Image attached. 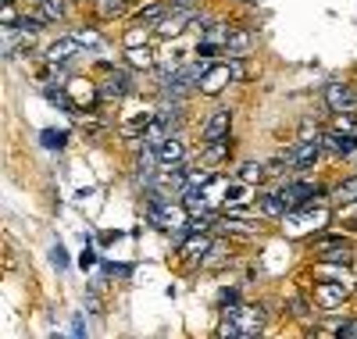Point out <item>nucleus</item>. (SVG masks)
Listing matches in <instances>:
<instances>
[{
  "label": "nucleus",
  "mask_w": 357,
  "mask_h": 339,
  "mask_svg": "<svg viewBox=\"0 0 357 339\" xmlns=\"http://www.w3.org/2000/svg\"><path fill=\"white\" fill-rule=\"evenodd\" d=\"M264 329V307H232L229 318L222 322V336H257Z\"/></svg>",
  "instance_id": "1"
},
{
  "label": "nucleus",
  "mask_w": 357,
  "mask_h": 339,
  "mask_svg": "<svg viewBox=\"0 0 357 339\" xmlns=\"http://www.w3.org/2000/svg\"><path fill=\"white\" fill-rule=\"evenodd\" d=\"M279 197L286 200L289 211H301V207H311V204H314L318 190L311 186V182H286V186L279 190Z\"/></svg>",
  "instance_id": "2"
},
{
  "label": "nucleus",
  "mask_w": 357,
  "mask_h": 339,
  "mask_svg": "<svg viewBox=\"0 0 357 339\" xmlns=\"http://www.w3.org/2000/svg\"><path fill=\"white\" fill-rule=\"evenodd\" d=\"M104 72H111L107 82L100 86V97H104V100H122V97L132 93V79H129V72H122V68L114 72L111 65H104Z\"/></svg>",
  "instance_id": "3"
},
{
  "label": "nucleus",
  "mask_w": 357,
  "mask_h": 339,
  "mask_svg": "<svg viewBox=\"0 0 357 339\" xmlns=\"http://www.w3.org/2000/svg\"><path fill=\"white\" fill-rule=\"evenodd\" d=\"M325 104H329L336 114L357 111V93H354L347 82H329V86H325Z\"/></svg>",
  "instance_id": "4"
},
{
  "label": "nucleus",
  "mask_w": 357,
  "mask_h": 339,
  "mask_svg": "<svg viewBox=\"0 0 357 339\" xmlns=\"http://www.w3.org/2000/svg\"><path fill=\"white\" fill-rule=\"evenodd\" d=\"M229 79H232V68H229V65H211V68L200 75L197 86H200V93H204V97H218L222 89L229 86Z\"/></svg>",
  "instance_id": "5"
},
{
  "label": "nucleus",
  "mask_w": 357,
  "mask_h": 339,
  "mask_svg": "<svg viewBox=\"0 0 357 339\" xmlns=\"http://www.w3.org/2000/svg\"><path fill=\"white\" fill-rule=\"evenodd\" d=\"M314 250H318V257L325 261V264H350V246L343 243V239H329V236H325V239H318L314 243Z\"/></svg>",
  "instance_id": "6"
},
{
  "label": "nucleus",
  "mask_w": 357,
  "mask_h": 339,
  "mask_svg": "<svg viewBox=\"0 0 357 339\" xmlns=\"http://www.w3.org/2000/svg\"><path fill=\"white\" fill-rule=\"evenodd\" d=\"M321 140V146L325 150H333L336 158H357V136L354 133H325V136H318Z\"/></svg>",
  "instance_id": "7"
},
{
  "label": "nucleus",
  "mask_w": 357,
  "mask_h": 339,
  "mask_svg": "<svg viewBox=\"0 0 357 339\" xmlns=\"http://www.w3.org/2000/svg\"><path fill=\"white\" fill-rule=\"evenodd\" d=\"M229 126H232V111H215L211 118H207V126H204V143H215V140H225L229 136Z\"/></svg>",
  "instance_id": "8"
},
{
  "label": "nucleus",
  "mask_w": 357,
  "mask_h": 339,
  "mask_svg": "<svg viewBox=\"0 0 357 339\" xmlns=\"http://www.w3.org/2000/svg\"><path fill=\"white\" fill-rule=\"evenodd\" d=\"M318 153H321V140H301V143L293 146V153H289V165L311 168V165L318 161Z\"/></svg>",
  "instance_id": "9"
},
{
  "label": "nucleus",
  "mask_w": 357,
  "mask_h": 339,
  "mask_svg": "<svg viewBox=\"0 0 357 339\" xmlns=\"http://www.w3.org/2000/svg\"><path fill=\"white\" fill-rule=\"evenodd\" d=\"M154 153H158V161H161V168H172V165H183V158H186V150H183V143H178L175 136H165L158 146H154Z\"/></svg>",
  "instance_id": "10"
},
{
  "label": "nucleus",
  "mask_w": 357,
  "mask_h": 339,
  "mask_svg": "<svg viewBox=\"0 0 357 339\" xmlns=\"http://www.w3.org/2000/svg\"><path fill=\"white\" fill-rule=\"evenodd\" d=\"M79 40L75 36H65V40H57V43H50L47 47V61H50V65H65V61H72L75 54H79Z\"/></svg>",
  "instance_id": "11"
},
{
  "label": "nucleus",
  "mask_w": 357,
  "mask_h": 339,
  "mask_svg": "<svg viewBox=\"0 0 357 339\" xmlns=\"http://www.w3.org/2000/svg\"><path fill=\"white\" fill-rule=\"evenodd\" d=\"M254 33H250V29H232V33H229V40H225V54L229 57H243L250 47H254Z\"/></svg>",
  "instance_id": "12"
},
{
  "label": "nucleus",
  "mask_w": 357,
  "mask_h": 339,
  "mask_svg": "<svg viewBox=\"0 0 357 339\" xmlns=\"http://www.w3.org/2000/svg\"><path fill=\"white\" fill-rule=\"evenodd\" d=\"M207 250H211V239H207V232H190V239H183V257H204Z\"/></svg>",
  "instance_id": "13"
},
{
  "label": "nucleus",
  "mask_w": 357,
  "mask_h": 339,
  "mask_svg": "<svg viewBox=\"0 0 357 339\" xmlns=\"http://www.w3.org/2000/svg\"><path fill=\"white\" fill-rule=\"evenodd\" d=\"M229 150H232L229 136H225V140H215V143H207V146H204L200 161H204V165H218V161H225V158H229Z\"/></svg>",
  "instance_id": "14"
},
{
  "label": "nucleus",
  "mask_w": 357,
  "mask_h": 339,
  "mask_svg": "<svg viewBox=\"0 0 357 339\" xmlns=\"http://www.w3.org/2000/svg\"><path fill=\"white\" fill-rule=\"evenodd\" d=\"M314 293H318L321 307H336V303L347 296V286H336V282H318V286H314Z\"/></svg>",
  "instance_id": "15"
},
{
  "label": "nucleus",
  "mask_w": 357,
  "mask_h": 339,
  "mask_svg": "<svg viewBox=\"0 0 357 339\" xmlns=\"http://www.w3.org/2000/svg\"><path fill=\"white\" fill-rule=\"evenodd\" d=\"M126 61H129V68H154V54H151V47H129V54H126Z\"/></svg>",
  "instance_id": "16"
},
{
  "label": "nucleus",
  "mask_w": 357,
  "mask_h": 339,
  "mask_svg": "<svg viewBox=\"0 0 357 339\" xmlns=\"http://www.w3.org/2000/svg\"><path fill=\"white\" fill-rule=\"evenodd\" d=\"M261 211L268 214V218H286V214H289V207H286V200H282L279 193L261 197Z\"/></svg>",
  "instance_id": "17"
},
{
  "label": "nucleus",
  "mask_w": 357,
  "mask_h": 339,
  "mask_svg": "<svg viewBox=\"0 0 357 339\" xmlns=\"http://www.w3.org/2000/svg\"><path fill=\"white\" fill-rule=\"evenodd\" d=\"M43 22H61L65 18V0H40V11Z\"/></svg>",
  "instance_id": "18"
},
{
  "label": "nucleus",
  "mask_w": 357,
  "mask_h": 339,
  "mask_svg": "<svg viewBox=\"0 0 357 339\" xmlns=\"http://www.w3.org/2000/svg\"><path fill=\"white\" fill-rule=\"evenodd\" d=\"M333 200H340V204H357V175L347 179V182H340V186L333 190Z\"/></svg>",
  "instance_id": "19"
},
{
  "label": "nucleus",
  "mask_w": 357,
  "mask_h": 339,
  "mask_svg": "<svg viewBox=\"0 0 357 339\" xmlns=\"http://www.w3.org/2000/svg\"><path fill=\"white\" fill-rule=\"evenodd\" d=\"M218 232H225V236H254V225H250V222L225 218V222H218Z\"/></svg>",
  "instance_id": "20"
},
{
  "label": "nucleus",
  "mask_w": 357,
  "mask_h": 339,
  "mask_svg": "<svg viewBox=\"0 0 357 339\" xmlns=\"http://www.w3.org/2000/svg\"><path fill=\"white\" fill-rule=\"evenodd\" d=\"M97 11H100V18H118L126 11V4L122 0H97Z\"/></svg>",
  "instance_id": "21"
},
{
  "label": "nucleus",
  "mask_w": 357,
  "mask_h": 339,
  "mask_svg": "<svg viewBox=\"0 0 357 339\" xmlns=\"http://www.w3.org/2000/svg\"><path fill=\"white\" fill-rule=\"evenodd\" d=\"M151 33H154V29L139 22L136 29H129V36H126V40H129V47H139V43H146V36H151Z\"/></svg>",
  "instance_id": "22"
},
{
  "label": "nucleus",
  "mask_w": 357,
  "mask_h": 339,
  "mask_svg": "<svg viewBox=\"0 0 357 339\" xmlns=\"http://www.w3.org/2000/svg\"><path fill=\"white\" fill-rule=\"evenodd\" d=\"M43 93H47V100H50V104H61V107H68V111L75 107V104H72V97L65 93V89H54V86H47Z\"/></svg>",
  "instance_id": "23"
},
{
  "label": "nucleus",
  "mask_w": 357,
  "mask_h": 339,
  "mask_svg": "<svg viewBox=\"0 0 357 339\" xmlns=\"http://www.w3.org/2000/svg\"><path fill=\"white\" fill-rule=\"evenodd\" d=\"M264 175H268V172H264L261 165H243V168H240V179H243V182H257V179H264Z\"/></svg>",
  "instance_id": "24"
},
{
  "label": "nucleus",
  "mask_w": 357,
  "mask_h": 339,
  "mask_svg": "<svg viewBox=\"0 0 357 339\" xmlns=\"http://www.w3.org/2000/svg\"><path fill=\"white\" fill-rule=\"evenodd\" d=\"M75 40H79L82 47H100V36L93 33V29H79V33H75Z\"/></svg>",
  "instance_id": "25"
},
{
  "label": "nucleus",
  "mask_w": 357,
  "mask_h": 339,
  "mask_svg": "<svg viewBox=\"0 0 357 339\" xmlns=\"http://www.w3.org/2000/svg\"><path fill=\"white\" fill-rule=\"evenodd\" d=\"M65 133H43V146H50V150H61L65 146Z\"/></svg>",
  "instance_id": "26"
},
{
  "label": "nucleus",
  "mask_w": 357,
  "mask_h": 339,
  "mask_svg": "<svg viewBox=\"0 0 357 339\" xmlns=\"http://www.w3.org/2000/svg\"><path fill=\"white\" fill-rule=\"evenodd\" d=\"M289 307H293V311H296V318H307V315H311V307H307V300H301V296H293V300H289Z\"/></svg>",
  "instance_id": "27"
},
{
  "label": "nucleus",
  "mask_w": 357,
  "mask_h": 339,
  "mask_svg": "<svg viewBox=\"0 0 357 339\" xmlns=\"http://www.w3.org/2000/svg\"><path fill=\"white\" fill-rule=\"evenodd\" d=\"M340 336L343 339H357V322H343L340 325Z\"/></svg>",
  "instance_id": "28"
},
{
  "label": "nucleus",
  "mask_w": 357,
  "mask_h": 339,
  "mask_svg": "<svg viewBox=\"0 0 357 339\" xmlns=\"http://www.w3.org/2000/svg\"><path fill=\"white\" fill-rule=\"evenodd\" d=\"M168 8H197V0H168Z\"/></svg>",
  "instance_id": "29"
},
{
  "label": "nucleus",
  "mask_w": 357,
  "mask_h": 339,
  "mask_svg": "<svg viewBox=\"0 0 357 339\" xmlns=\"http://www.w3.org/2000/svg\"><path fill=\"white\" fill-rule=\"evenodd\" d=\"M54 264H57V268H65V250H61V246L54 250Z\"/></svg>",
  "instance_id": "30"
},
{
  "label": "nucleus",
  "mask_w": 357,
  "mask_h": 339,
  "mask_svg": "<svg viewBox=\"0 0 357 339\" xmlns=\"http://www.w3.org/2000/svg\"><path fill=\"white\" fill-rule=\"evenodd\" d=\"M222 303H236V289H225L222 293Z\"/></svg>",
  "instance_id": "31"
}]
</instances>
